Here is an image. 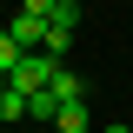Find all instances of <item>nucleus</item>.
Wrapping results in <instances>:
<instances>
[{
  "label": "nucleus",
  "mask_w": 133,
  "mask_h": 133,
  "mask_svg": "<svg viewBox=\"0 0 133 133\" xmlns=\"http://www.w3.org/2000/svg\"><path fill=\"white\" fill-rule=\"evenodd\" d=\"M53 73H60V53H47V47H27V53H20V66L7 73V80H14L20 93H40Z\"/></svg>",
  "instance_id": "f257e3e1"
},
{
  "label": "nucleus",
  "mask_w": 133,
  "mask_h": 133,
  "mask_svg": "<svg viewBox=\"0 0 133 133\" xmlns=\"http://www.w3.org/2000/svg\"><path fill=\"white\" fill-rule=\"evenodd\" d=\"M7 33H14L20 47H47V14H27V7H20V14H14V27H7Z\"/></svg>",
  "instance_id": "f03ea898"
},
{
  "label": "nucleus",
  "mask_w": 133,
  "mask_h": 133,
  "mask_svg": "<svg viewBox=\"0 0 133 133\" xmlns=\"http://www.w3.org/2000/svg\"><path fill=\"white\" fill-rule=\"evenodd\" d=\"M53 133H93V120H87V100H66L60 120H53Z\"/></svg>",
  "instance_id": "7ed1b4c3"
},
{
  "label": "nucleus",
  "mask_w": 133,
  "mask_h": 133,
  "mask_svg": "<svg viewBox=\"0 0 133 133\" xmlns=\"http://www.w3.org/2000/svg\"><path fill=\"white\" fill-rule=\"evenodd\" d=\"M14 120H27V93L7 80V93H0V127H14Z\"/></svg>",
  "instance_id": "20e7f679"
},
{
  "label": "nucleus",
  "mask_w": 133,
  "mask_h": 133,
  "mask_svg": "<svg viewBox=\"0 0 133 133\" xmlns=\"http://www.w3.org/2000/svg\"><path fill=\"white\" fill-rule=\"evenodd\" d=\"M53 93H60V100H87V80H80V73H73V66H60V73H53Z\"/></svg>",
  "instance_id": "39448f33"
},
{
  "label": "nucleus",
  "mask_w": 133,
  "mask_h": 133,
  "mask_svg": "<svg viewBox=\"0 0 133 133\" xmlns=\"http://www.w3.org/2000/svg\"><path fill=\"white\" fill-rule=\"evenodd\" d=\"M47 27H66V33H73V27H80V0H53V14H47Z\"/></svg>",
  "instance_id": "423d86ee"
},
{
  "label": "nucleus",
  "mask_w": 133,
  "mask_h": 133,
  "mask_svg": "<svg viewBox=\"0 0 133 133\" xmlns=\"http://www.w3.org/2000/svg\"><path fill=\"white\" fill-rule=\"evenodd\" d=\"M20 53H27V47H20V40H14V33H7V27H0V73H14V66H20Z\"/></svg>",
  "instance_id": "0eeeda50"
},
{
  "label": "nucleus",
  "mask_w": 133,
  "mask_h": 133,
  "mask_svg": "<svg viewBox=\"0 0 133 133\" xmlns=\"http://www.w3.org/2000/svg\"><path fill=\"white\" fill-rule=\"evenodd\" d=\"M20 7H27V14H53V0H20Z\"/></svg>",
  "instance_id": "6e6552de"
},
{
  "label": "nucleus",
  "mask_w": 133,
  "mask_h": 133,
  "mask_svg": "<svg viewBox=\"0 0 133 133\" xmlns=\"http://www.w3.org/2000/svg\"><path fill=\"white\" fill-rule=\"evenodd\" d=\"M107 133H133V127H120V120H113V127H107Z\"/></svg>",
  "instance_id": "1a4fd4ad"
},
{
  "label": "nucleus",
  "mask_w": 133,
  "mask_h": 133,
  "mask_svg": "<svg viewBox=\"0 0 133 133\" xmlns=\"http://www.w3.org/2000/svg\"><path fill=\"white\" fill-rule=\"evenodd\" d=\"M0 93H7V73H0Z\"/></svg>",
  "instance_id": "9d476101"
}]
</instances>
